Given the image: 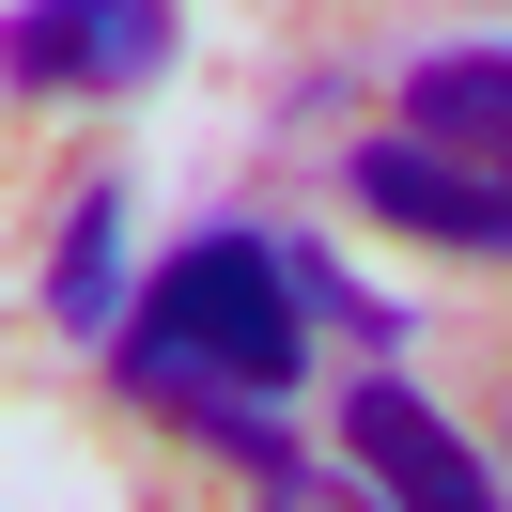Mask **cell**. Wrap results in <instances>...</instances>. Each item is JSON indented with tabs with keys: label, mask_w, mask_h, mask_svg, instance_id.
Returning a JSON list of instances; mask_svg holds the SVG:
<instances>
[{
	"label": "cell",
	"mask_w": 512,
	"mask_h": 512,
	"mask_svg": "<svg viewBox=\"0 0 512 512\" xmlns=\"http://www.w3.org/2000/svg\"><path fill=\"white\" fill-rule=\"evenodd\" d=\"M125 342L202 357V373H233V388H295L311 342H326V326H311V280H295V233H187V249L140 280Z\"/></svg>",
	"instance_id": "6da1fadb"
},
{
	"label": "cell",
	"mask_w": 512,
	"mask_h": 512,
	"mask_svg": "<svg viewBox=\"0 0 512 512\" xmlns=\"http://www.w3.org/2000/svg\"><path fill=\"white\" fill-rule=\"evenodd\" d=\"M171 0H16V94L32 109H94V94H140L171 78Z\"/></svg>",
	"instance_id": "7a4b0ae2"
},
{
	"label": "cell",
	"mask_w": 512,
	"mask_h": 512,
	"mask_svg": "<svg viewBox=\"0 0 512 512\" xmlns=\"http://www.w3.org/2000/svg\"><path fill=\"white\" fill-rule=\"evenodd\" d=\"M342 202L388 218V233H419V249H512V171L450 156V140H419V125L357 140V156H342Z\"/></svg>",
	"instance_id": "3957f363"
},
{
	"label": "cell",
	"mask_w": 512,
	"mask_h": 512,
	"mask_svg": "<svg viewBox=\"0 0 512 512\" xmlns=\"http://www.w3.org/2000/svg\"><path fill=\"white\" fill-rule=\"evenodd\" d=\"M109 373H125L140 404L171 419V435H202V450H233V466L264 481V497H342V481H326L311 450L280 435V388H233V373H202V357H156V342H109Z\"/></svg>",
	"instance_id": "277c9868"
},
{
	"label": "cell",
	"mask_w": 512,
	"mask_h": 512,
	"mask_svg": "<svg viewBox=\"0 0 512 512\" xmlns=\"http://www.w3.org/2000/svg\"><path fill=\"white\" fill-rule=\"evenodd\" d=\"M342 450H357V481H373V497H419V512H481V497H497V466H481V450L450 435V419L419 404L388 357L342 388Z\"/></svg>",
	"instance_id": "5b68a950"
},
{
	"label": "cell",
	"mask_w": 512,
	"mask_h": 512,
	"mask_svg": "<svg viewBox=\"0 0 512 512\" xmlns=\"http://www.w3.org/2000/svg\"><path fill=\"white\" fill-rule=\"evenodd\" d=\"M125 171H78V187H63V249H47V311H63L78 326V342H125V311H140V295H125Z\"/></svg>",
	"instance_id": "8992f818"
},
{
	"label": "cell",
	"mask_w": 512,
	"mask_h": 512,
	"mask_svg": "<svg viewBox=\"0 0 512 512\" xmlns=\"http://www.w3.org/2000/svg\"><path fill=\"white\" fill-rule=\"evenodd\" d=\"M404 125L450 140V156H481V171H512V63L497 47H435V63L404 78Z\"/></svg>",
	"instance_id": "52a82bcc"
},
{
	"label": "cell",
	"mask_w": 512,
	"mask_h": 512,
	"mask_svg": "<svg viewBox=\"0 0 512 512\" xmlns=\"http://www.w3.org/2000/svg\"><path fill=\"white\" fill-rule=\"evenodd\" d=\"M295 280H311V326H326V342H357V357H388V342H404V311H388L373 280H342L311 233H295Z\"/></svg>",
	"instance_id": "ba28073f"
}]
</instances>
